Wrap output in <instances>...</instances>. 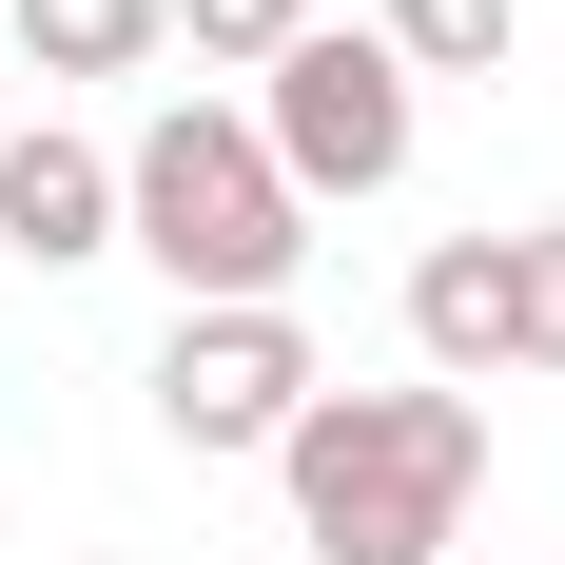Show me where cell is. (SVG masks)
<instances>
[{"mask_svg": "<svg viewBox=\"0 0 565 565\" xmlns=\"http://www.w3.org/2000/svg\"><path fill=\"white\" fill-rule=\"evenodd\" d=\"M274 488L312 565H449L468 488H488V391H312Z\"/></svg>", "mask_w": 565, "mask_h": 565, "instance_id": "6da1fadb", "label": "cell"}, {"mask_svg": "<svg viewBox=\"0 0 565 565\" xmlns=\"http://www.w3.org/2000/svg\"><path fill=\"white\" fill-rule=\"evenodd\" d=\"M117 254H157L175 312H292V254H312V195L274 175V137L234 98H175L137 157H117Z\"/></svg>", "mask_w": 565, "mask_h": 565, "instance_id": "7a4b0ae2", "label": "cell"}, {"mask_svg": "<svg viewBox=\"0 0 565 565\" xmlns=\"http://www.w3.org/2000/svg\"><path fill=\"white\" fill-rule=\"evenodd\" d=\"M254 137H274L292 195H391V175H409V58H391V40H351V20H312V40L274 58Z\"/></svg>", "mask_w": 565, "mask_h": 565, "instance_id": "3957f363", "label": "cell"}, {"mask_svg": "<svg viewBox=\"0 0 565 565\" xmlns=\"http://www.w3.org/2000/svg\"><path fill=\"white\" fill-rule=\"evenodd\" d=\"M332 391L292 312H175L157 332V429L175 449H292V409Z\"/></svg>", "mask_w": 565, "mask_h": 565, "instance_id": "277c9868", "label": "cell"}, {"mask_svg": "<svg viewBox=\"0 0 565 565\" xmlns=\"http://www.w3.org/2000/svg\"><path fill=\"white\" fill-rule=\"evenodd\" d=\"M0 254H20V274L117 254V157H98V137H58V117H20V137H0Z\"/></svg>", "mask_w": 565, "mask_h": 565, "instance_id": "5b68a950", "label": "cell"}, {"mask_svg": "<svg viewBox=\"0 0 565 565\" xmlns=\"http://www.w3.org/2000/svg\"><path fill=\"white\" fill-rule=\"evenodd\" d=\"M409 351H429V391H508V371H526L508 234H429V254H409Z\"/></svg>", "mask_w": 565, "mask_h": 565, "instance_id": "8992f818", "label": "cell"}, {"mask_svg": "<svg viewBox=\"0 0 565 565\" xmlns=\"http://www.w3.org/2000/svg\"><path fill=\"white\" fill-rule=\"evenodd\" d=\"M175 40V0H20V78H137Z\"/></svg>", "mask_w": 565, "mask_h": 565, "instance_id": "52a82bcc", "label": "cell"}, {"mask_svg": "<svg viewBox=\"0 0 565 565\" xmlns=\"http://www.w3.org/2000/svg\"><path fill=\"white\" fill-rule=\"evenodd\" d=\"M371 40H391L409 78H488V58H508V0H391Z\"/></svg>", "mask_w": 565, "mask_h": 565, "instance_id": "ba28073f", "label": "cell"}, {"mask_svg": "<svg viewBox=\"0 0 565 565\" xmlns=\"http://www.w3.org/2000/svg\"><path fill=\"white\" fill-rule=\"evenodd\" d=\"M508 332H526V371H565V215L508 234Z\"/></svg>", "mask_w": 565, "mask_h": 565, "instance_id": "9c48e42d", "label": "cell"}, {"mask_svg": "<svg viewBox=\"0 0 565 565\" xmlns=\"http://www.w3.org/2000/svg\"><path fill=\"white\" fill-rule=\"evenodd\" d=\"M175 40H195V58H254V78H274V58L312 40V0H175Z\"/></svg>", "mask_w": 565, "mask_h": 565, "instance_id": "30bf717a", "label": "cell"}, {"mask_svg": "<svg viewBox=\"0 0 565 565\" xmlns=\"http://www.w3.org/2000/svg\"><path fill=\"white\" fill-rule=\"evenodd\" d=\"M0 137H20V98H0Z\"/></svg>", "mask_w": 565, "mask_h": 565, "instance_id": "8fae6325", "label": "cell"}, {"mask_svg": "<svg viewBox=\"0 0 565 565\" xmlns=\"http://www.w3.org/2000/svg\"><path fill=\"white\" fill-rule=\"evenodd\" d=\"M449 565H468V546H449Z\"/></svg>", "mask_w": 565, "mask_h": 565, "instance_id": "7c38bea8", "label": "cell"}, {"mask_svg": "<svg viewBox=\"0 0 565 565\" xmlns=\"http://www.w3.org/2000/svg\"><path fill=\"white\" fill-rule=\"evenodd\" d=\"M98 565H117V546H98Z\"/></svg>", "mask_w": 565, "mask_h": 565, "instance_id": "4fadbf2b", "label": "cell"}]
</instances>
